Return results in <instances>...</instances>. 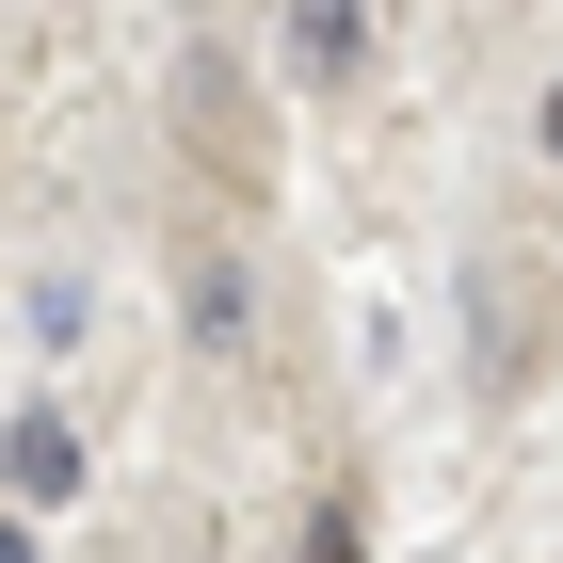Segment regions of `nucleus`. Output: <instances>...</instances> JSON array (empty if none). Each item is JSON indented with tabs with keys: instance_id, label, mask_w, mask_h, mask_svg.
Here are the masks:
<instances>
[{
	"instance_id": "f257e3e1",
	"label": "nucleus",
	"mask_w": 563,
	"mask_h": 563,
	"mask_svg": "<svg viewBox=\"0 0 563 563\" xmlns=\"http://www.w3.org/2000/svg\"><path fill=\"white\" fill-rule=\"evenodd\" d=\"M290 65H306L322 97H339L354 65H371V0H290Z\"/></svg>"
},
{
	"instance_id": "f03ea898",
	"label": "nucleus",
	"mask_w": 563,
	"mask_h": 563,
	"mask_svg": "<svg viewBox=\"0 0 563 563\" xmlns=\"http://www.w3.org/2000/svg\"><path fill=\"white\" fill-rule=\"evenodd\" d=\"M0 483H16V499H81V434H65V419H16V434H0Z\"/></svg>"
},
{
	"instance_id": "7ed1b4c3",
	"label": "nucleus",
	"mask_w": 563,
	"mask_h": 563,
	"mask_svg": "<svg viewBox=\"0 0 563 563\" xmlns=\"http://www.w3.org/2000/svg\"><path fill=\"white\" fill-rule=\"evenodd\" d=\"M306 563H371V531H354V499H322V516H306Z\"/></svg>"
},
{
	"instance_id": "20e7f679",
	"label": "nucleus",
	"mask_w": 563,
	"mask_h": 563,
	"mask_svg": "<svg viewBox=\"0 0 563 563\" xmlns=\"http://www.w3.org/2000/svg\"><path fill=\"white\" fill-rule=\"evenodd\" d=\"M0 563H33V531H16V516H0Z\"/></svg>"
},
{
	"instance_id": "39448f33",
	"label": "nucleus",
	"mask_w": 563,
	"mask_h": 563,
	"mask_svg": "<svg viewBox=\"0 0 563 563\" xmlns=\"http://www.w3.org/2000/svg\"><path fill=\"white\" fill-rule=\"evenodd\" d=\"M548 162H563V81H548Z\"/></svg>"
}]
</instances>
